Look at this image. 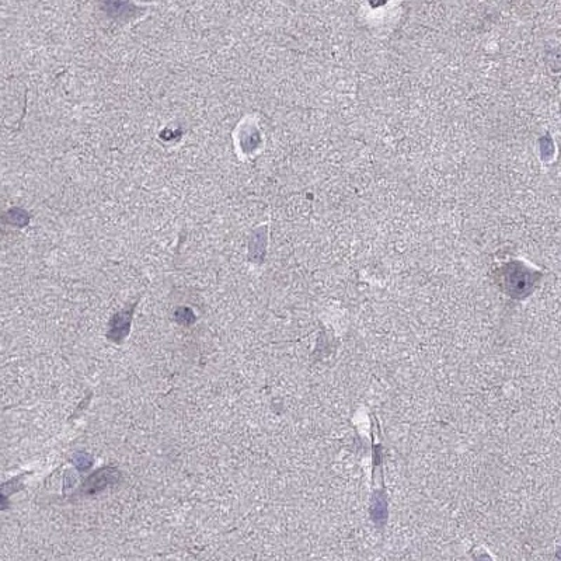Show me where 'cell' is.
Segmentation results:
<instances>
[{
    "label": "cell",
    "instance_id": "6da1fadb",
    "mask_svg": "<svg viewBox=\"0 0 561 561\" xmlns=\"http://www.w3.org/2000/svg\"><path fill=\"white\" fill-rule=\"evenodd\" d=\"M120 477H121V473L115 467L107 466V467L99 469L93 474H90V477L84 480L81 488H80V493L86 494V495H94V494L105 490L107 487L118 482Z\"/></svg>",
    "mask_w": 561,
    "mask_h": 561
},
{
    "label": "cell",
    "instance_id": "7a4b0ae2",
    "mask_svg": "<svg viewBox=\"0 0 561 561\" xmlns=\"http://www.w3.org/2000/svg\"><path fill=\"white\" fill-rule=\"evenodd\" d=\"M135 306H136V303H132L128 309H123V310L112 316L111 321H110V330L107 333L108 340H111L114 342H121L123 338L128 336Z\"/></svg>",
    "mask_w": 561,
    "mask_h": 561
},
{
    "label": "cell",
    "instance_id": "3957f363",
    "mask_svg": "<svg viewBox=\"0 0 561 561\" xmlns=\"http://www.w3.org/2000/svg\"><path fill=\"white\" fill-rule=\"evenodd\" d=\"M9 218V222L14 226H25L28 223L30 218L27 212H24L21 209H13L10 212L6 215V219Z\"/></svg>",
    "mask_w": 561,
    "mask_h": 561
},
{
    "label": "cell",
    "instance_id": "277c9868",
    "mask_svg": "<svg viewBox=\"0 0 561 561\" xmlns=\"http://www.w3.org/2000/svg\"><path fill=\"white\" fill-rule=\"evenodd\" d=\"M176 320L180 324L191 325L195 321V316H194V312L188 307H180L176 312Z\"/></svg>",
    "mask_w": 561,
    "mask_h": 561
},
{
    "label": "cell",
    "instance_id": "5b68a950",
    "mask_svg": "<svg viewBox=\"0 0 561 561\" xmlns=\"http://www.w3.org/2000/svg\"><path fill=\"white\" fill-rule=\"evenodd\" d=\"M73 463H75V466L78 467V470L80 471H86L87 469H90L91 467V458H90L87 453H84V452H79V453H76L75 456H73Z\"/></svg>",
    "mask_w": 561,
    "mask_h": 561
}]
</instances>
